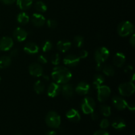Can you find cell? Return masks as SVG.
Listing matches in <instances>:
<instances>
[{
	"label": "cell",
	"instance_id": "15",
	"mask_svg": "<svg viewBox=\"0 0 135 135\" xmlns=\"http://www.w3.org/2000/svg\"><path fill=\"white\" fill-rule=\"evenodd\" d=\"M61 91L62 92L63 97L66 99H69L73 96L74 95V88L73 86L71 84H69L68 83L63 84L62 88H61Z\"/></svg>",
	"mask_w": 135,
	"mask_h": 135
},
{
	"label": "cell",
	"instance_id": "26",
	"mask_svg": "<svg viewBox=\"0 0 135 135\" xmlns=\"http://www.w3.org/2000/svg\"><path fill=\"white\" fill-rule=\"evenodd\" d=\"M34 89L38 94H40L44 92L45 84L41 80H37L34 84Z\"/></svg>",
	"mask_w": 135,
	"mask_h": 135
},
{
	"label": "cell",
	"instance_id": "7",
	"mask_svg": "<svg viewBox=\"0 0 135 135\" xmlns=\"http://www.w3.org/2000/svg\"><path fill=\"white\" fill-rule=\"evenodd\" d=\"M98 100L100 102H104L106 101L111 94V89L106 85H101L97 88Z\"/></svg>",
	"mask_w": 135,
	"mask_h": 135
},
{
	"label": "cell",
	"instance_id": "42",
	"mask_svg": "<svg viewBox=\"0 0 135 135\" xmlns=\"http://www.w3.org/2000/svg\"><path fill=\"white\" fill-rule=\"evenodd\" d=\"M133 70V67L132 65H128L125 68V69H124V71H125V73H129V72H131Z\"/></svg>",
	"mask_w": 135,
	"mask_h": 135
},
{
	"label": "cell",
	"instance_id": "25",
	"mask_svg": "<svg viewBox=\"0 0 135 135\" xmlns=\"http://www.w3.org/2000/svg\"><path fill=\"white\" fill-rule=\"evenodd\" d=\"M17 22L21 25H26L28 22L30 21V18H29L28 15L26 14L25 12H22L20 13L19 14L17 15Z\"/></svg>",
	"mask_w": 135,
	"mask_h": 135
},
{
	"label": "cell",
	"instance_id": "29",
	"mask_svg": "<svg viewBox=\"0 0 135 135\" xmlns=\"http://www.w3.org/2000/svg\"><path fill=\"white\" fill-rule=\"evenodd\" d=\"M100 111L102 114L105 117H109L111 115L112 110L110 106L107 105H101L100 107Z\"/></svg>",
	"mask_w": 135,
	"mask_h": 135
},
{
	"label": "cell",
	"instance_id": "31",
	"mask_svg": "<svg viewBox=\"0 0 135 135\" xmlns=\"http://www.w3.org/2000/svg\"><path fill=\"white\" fill-rule=\"evenodd\" d=\"M53 44L51 41L50 40H46L43 42L42 46V51L44 52H47V51H50L52 49Z\"/></svg>",
	"mask_w": 135,
	"mask_h": 135
},
{
	"label": "cell",
	"instance_id": "43",
	"mask_svg": "<svg viewBox=\"0 0 135 135\" xmlns=\"http://www.w3.org/2000/svg\"><path fill=\"white\" fill-rule=\"evenodd\" d=\"M103 66H102V63H97L96 66V69L97 71H101L102 70Z\"/></svg>",
	"mask_w": 135,
	"mask_h": 135
},
{
	"label": "cell",
	"instance_id": "1",
	"mask_svg": "<svg viewBox=\"0 0 135 135\" xmlns=\"http://www.w3.org/2000/svg\"><path fill=\"white\" fill-rule=\"evenodd\" d=\"M51 77L57 84H64L70 81L72 78V73L67 67L63 66H57L53 69Z\"/></svg>",
	"mask_w": 135,
	"mask_h": 135
},
{
	"label": "cell",
	"instance_id": "23",
	"mask_svg": "<svg viewBox=\"0 0 135 135\" xmlns=\"http://www.w3.org/2000/svg\"><path fill=\"white\" fill-rule=\"evenodd\" d=\"M104 82V78L100 74H96L94 76L93 78V86L94 88L97 89L98 87H100V86L102 85V84Z\"/></svg>",
	"mask_w": 135,
	"mask_h": 135
},
{
	"label": "cell",
	"instance_id": "11",
	"mask_svg": "<svg viewBox=\"0 0 135 135\" xmlns=\"http://www.w3.org/2000/svg\"><path fill=\"white\" fill-rule=\"evenodd\" d=\"M31 22L36 27H42L46 23V18L39 13H34L31 17Z\"/></svg>",
	"mask_w": 135,
	"mask_h": 135
},
{
	"label": "cell",
	"instance_id": "45",
	"mask_svg": "<svg viewBox=\"0 0 135 135\" xmlns=\"http://www.w3.org/2000/svg\"><path fill=\"white\" fill-rule=\"evenodd\" d=\"M42 76H43V79H44V80H46V81H48V80H50V78H49V76H47V75H42Z\"/></svg>",
	"mask_w": 135,
	"mask_h": 135
},
{
	"label": "cell",
	"instance_id": "21",
	"mask_svg": "<svg viewBox=\"0 0 135 135\" xmlns=\"http://www.w3.org/2000/svg\"><path fill=\"white\" fill-rule=\"evenodd\" d=\"M112 125L114 129L117 130H122L126 127V123L123 119L121 117H116L113 119Z\"/></svg>",
	"mask_w": 135,
	"mask_h": 135
},
{
	"label": "cell",
	"instance_id": "16",
	"mask_svg": "<svg viewBox=\"0 0 135 135\" xmlns=\"http://www.w3.org/2000/svg\"><path fill=\"white\" fill-rule=\"evenodd\" d=\"M126 61V57L122 52H117L115 54L113 58V64L117 67H122Z\"/></svg>",
	"mask_w": 135,
	"mask_h": 135
},
{
	"label": "cell",
	"instance_id": "41",
	"mask_svg": "<svg viewBox=\"0 0 135 135\" xmlns=\"http://www.w3.org/2000/svg\"><path fill=\"white\" fill-rule=\"evenodd\" d=\"M91 117H92V120L95 121V120H97L99 118V115L97 113H96V112H94L91 113Z\"/></svg>",
	"mask_w": 135,
	"mask_h": 135
},
{
	"label": "cell",
	"instance_id": "32",
	"mask_svg": "<svg viewBox=\"0 0 135 135\" xmlns=\"http://www.w3.org/2000/svg\"><path fill=\"white\" fill-rule=\"evenodd\" d=\"M51 62L54 65H57L60 62V56L58 54H54L51 57Z\"/></svg>",
	"mask_w": 135,
	"mask_h": 135
},
{
	"label": "cell",
	"instance_id": "27",
	"mask_svg": "<svg viewBox=\"0 0 135 135\" xmlns=\"http://www.w3.org/2000/svg\"><path fill=\"white\" fill-rule=\"evenodd\" d=\"M34 8L36 11L39 13H45L47 9V5L42 1H38L36 2L35 5H34Z\"/></svg>",
	"mask_w": 135,
	"mask_h": 135
},
{
	"label": "cell",
	"instance_id": "39",
	"mask_svg": "<svg viewBox=\"0 0 135 135\" xmlns=\"http://www.w3.org/2000/svg\"><path fill=\"white\" fill-rule=\"evenodd\" d=\"M94 135H109V133L104 130H99L94 133Z\"/></svg>",
	"mask_w": 135,
	"mask_h": 135
},
{
	"label": "cell",
	"instance_id": "5",
	"mask_svg": "<svg viewBox=\"0 0 135 135\" xmlns=\"http://www.w3.org/2000/svg\"><path fill=\"white\" fill-rule=\"evenodd\" d=\"M118 90L121 96L129 97L134 94L135 91L134 84L133 82L123 83L119 86Z\"/></svg>",
	"mask_w": 135,
	"mask_h": 135
},
{
	"label": "cell",
	"instance_id": "12",
	"mask_svg": "<svg viewBox=\"0 0 135 135\" xmlns=\"http://www.w3.org/2000/svg\"><path fill=\"white\" fill-rule=\"evenodd\" d=\"M112 104L116 109L122 111L125 109V108H127V102L121 96H115L112 98Z\"/></svg>",
	"mask_w": 135,
	"mask_h": 135
},
{
	"label": "cell",
	"instance_id": "38",
	"mask_svg": "<svg viewBox=\"0 0 135 135\" xmlns=\"http://www.w3.org/2000/svg\"><path fill=\"white\" fill-rule=\"evenodd\" d=\"M16 0H0V2L5 5H12L15 2Z\"/></svg>",
	"mask_w": 135,
	"mask_h": 135
},
{
	"label": "cell",
	"instance_id": "17",
	"mask_svg": "<svg viewBox=\"0 0 135 135\" xmlns=\"http://www.w3.org/2000/svg\"><path fill=\"white\" fill-rule=\"evenodd\" d=\"M90 88V87L88 83H85V82H80L75 88V92L78 94L83 96V95L87 94L89 92Z\"/></svg>",
	"mask_w": 135,
	"mask_h": 135
},
{
	"label": "cell",
	"instance_id": "20",
	"mask_svg": "<svg viewBox=\"0 0 135 135\" xmlns=\"http://www.w3.org/2000/svg\"><path fill=\"white\" fill-rule=\"evenodd\" d=\"M71 47V42L67 40H59L57 43V49L62 53H65L68 51Z\"/></svg>",
	"mask_w": 135,
	"mask_h": 135
},
{
	"label": "cell",
	"instance_id": "40",
	"mask_svg": "<svg viewBox=\"0 0 135 135\" xmlns=\"http://www.w3.org/2000/svg\"><path fill=\"white\" fill-rule=\"evenodd\" d=\"M129 43L131 45L132 47H134L135 46V34H132V36H131L130 39H129Z\"/></svg>",
	"mask_w": 135,
	"mask_h": 135
},
{
	"label": "cell",
	"instance_id": "22",
	"mask_svg": "<svg viewBox=\"0 0 135 135\" xmlns=\"http://www.w3.org/2000/svg\"><path fill=\"white\" fill-rule=\"evenodd\" d=\"M17 6L23 11L28 10L32 5V0H17Z\"/></svg>",
	"mask_w": 135,
	"mask_h": 135
},
{
	"label": "cell",
	"instance_id": "44",
	"mask_svg": "<svg viewBox=\"0 0 135 135\" xmlns=\"http://www.w3.org/2000/svg\"><path fill=\"white\" fill-rule=\"evenodd\" d=\"M46 135H57V133L54 131H48L47 133H46Z\"/></svg>",
	"mask_w": 135,
	"mask_h": 135
},
{
	"label": "cell",
	"instance_id": "3",
	"mask_svg": "<svg viewBox=\"0 0 135 135\" xmlns=\"http://www.w3.org/2000/svg\"><path fill=\"white\" fill-rule=\"evenodd\" d=\"M46 123L48 127L54 129L59 128L61 125L60 115L57 112L51 111L46 116Z\"/></svg>",
	"mask_w": 135,
	"mask_h": 135
},
{
	"label": "cell",
	"instance_id": "18",
	"mask_svg": "<svg viewBox=\"0 0 135 135\" xmlns=\"http://www.w3.org/2000/svg\"><path fill=\"white\" fill-rule=\"evenodd\" d=\"M24 51L29 55H34L38 53L39 47L34 42H28L25 44L23 48Z\"/></svg>",
	"mask_w": 135,
	"mask_h": 135
},
{
	"label": "cell",
	"instance_id": "34",
	"mask_svg": "<svg viewBox=\"0 0 135 135\" xmlns=\"http://www.w3.org/2000/svg\"><path fill=\"white\" fill-rule=\"evenodd\" d=\"M109 126V121H108V119H104L102 120V121L100 122V127L102 129H107Z\"/></svg>",
	"mask_w": 135,
	"mask_h": 135
},
{
	"label": "cell",
	"instance_id": "14",
	"mask_svg": "<svg viewBox=\"0 0 135 135\" xmlns=\"http://www.w3.org/2000/svg\"><path fill=\"white\" fill-rule=\"evenodd\" d=\"M61 92V87L56 83H51L47 89V94L49 97L55 98Z\"/></svg>",
	"mask_w": 135,
	"mask_h": 135
},
{
	"label": "cell",
	"instance_id": "4",
	"mask_svg": "<svg viewBox=\"0 0 135 135\" xmlns=\"http://www.w3.org/2000/svg\"><path fill=\"white\" fill-rule=\"evenodd\" d=\"M96 108V102L92 98L86 97L83 100L81 103V109L84 114H91L94 112Z\"/></svg>",
	"mask_w": 135,
	"mask_h": 135
},
{
	"label": "cell",
	"instance_id": "6",
	"mask_svg": "<svg viewBox=\"0 0 135 135\" xmlns=\"http://www.w3.org/2000/svg\"><path fill=\"white\" fill-rule=\"evenodd\" d=\"M109 56V51L105 47H98L94 53V59L97 63H103L108 59Z\"/></svg>",
	"mask_w": 135,
	"mask_h": 135
},
{
	"label": "cell",
	"instance_id": "35",
	"mask_svg": "<svg viewBox=\"0 0 135 135\" xmlns=\"http://www.w3.org/2000/svg\"><path fill=\"white\" fill-rule=\"evenodd\" d=\"M38 62H40L42 64H46L47 63V59L44 55H40L38 57Z\"/></svg>",
	"mask_w": 135,
	"mask_h": 135
},
{
	"label": "cell",
	"instance_id": "37",
	"mask_svg": "<svg viewBox=\"0 0 135 135\" xmlns=\"http://www.w3.org/2000/svg\"><path fill=\"white\" fill-rule=\"evenodd\" d=\"M18 50L17 49H14V50H11L10 53V57H16L18 56Z\"/></svg>",
	"mask_w": 135,
	"mask_h": 135
},
{
	"label": "cell",
	"instance_id": "10",
	"mask_svg": "<svg viewBox=\"0 0 135 135\" xmlns=\"http://www.w3.org/2000/svg\"><path fill=\"white\" fill-rule=\"evenodd\" d=\"M80 59L79 56L73 54H70L65 56L63 59V63L67 67H73L77 65L80 62Z\"/></svg>",
	"mask_w": 135,
	"mask_h": 135
},
{
	"label": "cell",
	"instance_id": "28",
	"mask_svg": "<svg viewBox=\"0 0 135 135\" xmlns=\"http://www.w3.org/2000/svg\"><path fill=\"white\" fill-rule=\"evenodd\" d=\"M102 71L104 73V75H105L108 76H112L115 74L114 69L110 65H105L104 67H103Z\"/></svg>",
	"mask_w": 135,
	"mask_h": 135
},
{
	"label": "cell",
	"instance_id": "24",
	"mask_svg": "<svg viewBox=\"0 0 135 135\" xmlns=\"http://www.w3.org/2000/svg\"><path fill=\"white\" fill-rule=\"evenodd\" d=\"M11 57L9 56L0 57V69H5L9 67L11 64Z\"/></svg>",
	"mask_w": 135,
	"mask_h": 135
},
{
	"label": "cell",
	"instance_id": "8",
	"mask_svg": "<svg viewBox=\"0 0 135 135\" xmlns=\"http://www.w3.org/2000/svg\"><path fill=\"white\" fill-rule=\"evenodd\" d=\"M28 71L30 75L35 77H40L43 75L44 69L40 64L37 63H32L29 65Z\"/></svg>",
	"mask_w": 135,
	"mask_h": 135
},
{
	"label": "cell",
	"instance_id": "36",
	"mask_svg": "<svg viewBox=\"0 0 135 135\" xmlns=\"http://www.w3.org/2000/svg\"><path fill=\"white\" fill-rule=\"evenodd\" d=\"M88 51H86V50H82V51L80 52V54H79V57L80 59H85V58H86L87 57H88Z\"/></svg>",
	"mask_w": 135,
	"mask_h": 135
},
{
	"label": "cell",
	"instance_id": "13",
	"mask_svg": "<svg viewBox=\"0 0 135 135\" xmlns=\"http://www.w3.org/2000/svg\"><path fill=\"white\" fill-rule=\"evenodd\" d=\"M13 36L14 39L17 42H23L28 36V32L24 28L18 27L13 31Z\"/></svg>",
	"mask_w": 135,
	"mask_h": 135
},
{
	"label": "cell",
	"instance_id": "46",
	"mask_svg": "<svg viewBox=\"0 0 135 135\" xmlns=\"http://www.w3.org/2000/svg\"><path fill=\"white\" fill-rule=\"evenodd\" d=\"M15 135H22V134H20V133H18V134H15Z\"/></svg>",
	"mask_w": 135,
	"mask_h": 135
},
{
	"label": "cell",
	"instance_id": "30",
	"mask_svg": "<svg viewBox=\"0 0 135 135\" xmlns=\"http://www.w3.org/2000/svg\"><path fill=\"white\" fill-rule=\"evenodd\" d=\"M73 43L77 47H81L84 44V38L81 36H76L74 38Z\"/></svg>",
	"mask_w": 135,
	"mask_h": 135
},
{
	"label": "cell",
	"instance_id": "33",
	"mask_svg": "<svg viewBox=\"0 0 135 135\" xmlns=\"http://www.w3.org/2000/svg\"><path fill=\"white\" fill-rule=\"evenodd\" d=\"M46 23H47V26H48L50 28H55L57 27V21L54 19L47 20Z\"/></svg>",
	"mask_w": 135,
	"mask_h": 135
},
{
	"label": "cell",
	"instance_id": "19",
	"mask_svg": "<svg viewBox=\"0 0 135 135\" xmlns=\"http://www.w3.org/2000/svg\"><path fill=\"white\" fill-rule=\"evenodd\" d=\"M66 117L72 122H79L80 120V115L75 109H71L66 113Z\"/></svg>",
	"mask_w": 135,
	"mask_h": 135
},
{
	"label": "cell",
	"instance_id": "2",
	"mask_svg": "<svg viewBox=\"0 0 135 135\" xmlns=\"http://www.w3.org/2000/svg\"><path fill=\"white\" fill-rule=\"evenodd\" d=\"M134 30V25L130 21H123L117 26V32L121 37H126L133 33Z\"/></svg>",
	"mask_w": 135,
	"mask_h": 135
},
{
	"label": "cell",
	"instance_id": "9",
	"mask_svg": "<svg viewBox=\"0 0 135 135\" xmlns=\"http://www.w3.org/2000/svg\"><path fill=\"white\" fill-rule=\"evenodd\" d=\"M14 42L11 37L4 36L0 40V51H7L13 47Z\"/></svg>",
	"mask_w": 135,
	"mask_h": 135
},
{
	"label": "cell",
	"instance_id": "47",
	"mask_svg": "<svg viewBox=\"0 0 135 135\" xmlns=\"http://www.w3.org/2000/svg\"><path fill=\"white\" fill-rule=\"evenodd\" d=\"M0 82H1V77H0Z\"/></svg>",
	"mask_w": 135,
	"mask_h": 135
}]
</instances>
